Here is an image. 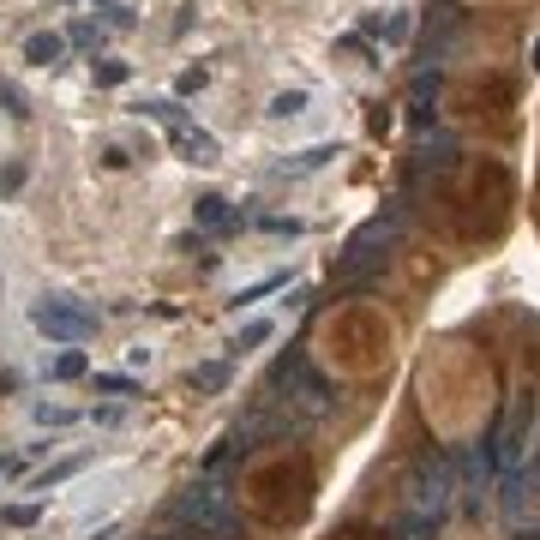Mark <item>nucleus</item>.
Wrapping results in <instances>:
<instances>
[{"instance_id":"nucleus-23","label":"nucleus","mask_w":540,"mask_h":540,"mask_svg":"<svg viewBox=\"0 0 540 540\" xmlns=\"http://www.w3.org/2000/svg\"><path fill=\"white\" fill-rule=\"evenodd\" d=\"M102 169H132V151H120V144H102Z\"/></svg>"},{"instance_id":"nucleus-17","label":"nucleus","mask_w":540,"mask_h":540,"mask_svg":"<svg viewBox=\"0 0 540 540\" xmlns=\"http://www.w3.org/2000/svg\"><path fill=\"white\" fill-rule=\"evenodd\" d=\"M0 109L13 114V120H25V114H30V97L13 85V78H0Z\"/></svg>"},{"instance_id":"nucleus-26","label":"nucleus","mask_w":540,"mask_h":540,"mask_svg":"<svg viewBox=\"0 0 540 540\" xmlns=\"http://www.w3.org/2000/svg\"><path fill=\"white\" fill-rule=\"evenodd\" d=\"M384 36H390V43H409V13L390 18V30H384Z\"/></svg>"},{"instance_id":"nucleus-3","label":"nucleus","mask_w":540,"mask_h":540,"mask_svg":"<svg viewBox=\"0 0 540 540\" xmlns=\"http://www.w3.org/2000/svg\"><path fill=\"white\" fill-rule=\"evenodd\" d=\"M528 432H535V397H516V409H511V421H504V432H498V462L504 469H523V456H528Z\"/></svg>"},{"instance_id":"nucleus-28","label":"nucleus","mask_w":540,"mask_h":540,"mask_svg":"<svg viewBox=\"0 0 540 540\" xmlns=\"http://www.w3.org/2000/svg\"><path fill=\"white\" fill-rule=\"evenodd\" d=\"M6 390H18V372H0V397H6Z\"/></svg>"},{"instance_id":"nucleus-6","label":"nucleus","mask_w":540,"mask_h":540,"mask_svg":"<svg viewBox=\"0 0 540 540\" xmlns=\"http://www.w3.org/2000/svg\"><path fill=\"white\" fill-rule=\"evenodd\" d=\"M174 151H181L186 162H199V169H211V162H216V139L204 127H181V132H174Z\"/></svg>"},{"instance_id":"nucleus-7","label":"nucleus","mask_w":540,"mask_h":540,"mask_svg":"<svg viewBox=\"0 0 540 540\" xmlns=\"http://www.w3.org/2000/svg\"><path fill=\"white\" fill-rule=\"evenodd\" d=\"M132 114H139V120H162V127H169V132L192 127V120H186V109H181V102H174V97H144V102H139V109H132Z\"/></svg>"},{"instance_id":"nucleus-8","label":"nucleus","mask_w":540,"mask_h":540,"mask_svg":"<svg viewBox=\"0 0 540 540\" xmlns=\"http://www.w3.org/2000/svg\"><path fill=\"white\" fill-rule=\"evenodd\" d=\"M342 157V144H313V151H300L295 162H283V174H313V169H325V162H337Z\"/></svg>"},{"instance_id":"nucleus-22","label":"nucleus","mask_w":540,"mask_h":540,"mask_svg":"<svg viewBox=\"0 0 540 540\" xmlns=\"http://www.w3.org/2000/svg\"><path fill=\"white\" fill-rule=\"evenodd\" d=\"M204 78H211L204 67H186L181 78H174V90H181V97H199V90H204Z\"/></svg>"},{"instance_id":"nucleus-14","label":"nucleus","mask_w":540,"mask_h":540,"mask_svg":"<svg viewBox=\"0 0 540 540\" xmlns=\"http://www.w3.org/2000/svg\"><path fill=\"white\" fill-rule=\"evenodd\" d=\"M90 78H97L102 90H114V85H127V78H132V67H127V60H90Z\"/></svg>"},{"instance_id":"nucleus-19","label":"nucleus","mask_w":540,"mask_h":540,"mask_svg":"<svg viewBox=\"0 0 540 540\" xmlns=\"http://www.w3.org/2000/svg\"><path fill=\"white\" fill-rule=\"evenodd\" d=\"M30 421H36V427H72V409H60V402H36Z\"/></svg>"},{"instance_id":"nucleus-10","label":"nucleus","mask_w":540,"mask_h":540,"mask_svg":"<svg viewBox=\"0 0 540 540\" xmlns=\"http://www.w3.org/2000/svg\"><path fill=\"white\" fill-rule=\"evenodd\" d=\"M199 223H204V228H234L241 216L228 211V199H216V192H204V199H199Z\"/></svg>"},{"instance_id":"nucleus-15","label":"nucleus","mask_w":540,"mask_h":540,"mask_svg":"<svg viewBox=\"0 0 540 540\" xmlns=\"http://www.w3.org/2000/svg\"><path fill=\"white\" fill-rule=\"evenodd\" d=\"M270 330H276L270 318H253V325H241V337L228 342V348H234V355H246V348H258V342H270Z\"/></svg>"},{"instance_id":"nucleus-20","label":"nucleus","mask_w":540,"mask_h":540,"mask_svg":"<svg viewBox=\"0 0 540 540\" xmlns=\"http://www.w3.org/2000/svg\"><path fill=\"white\" fill-rule=\"evenodd\" d=\"M36 516H43V504H6V511H0V528H30Z\"/></svg>"},{"instance_id":"nucleus-9","label":"nucleus","mask_w":540,"mask_h":540,"mask_svg":"<svg viewBox=\"0 0 540 540\" xmlns=\"http://www.w3.org/2000/svg\"><path fill=\"white\" fill-rule=\"evenodd\" d=\"M48 379H55V384L90 379V360H85V348H67V355H55V367H48Z\"/></svg>"},{"instance_id":"nucleus-27","label":"nucleus","mask_w":540,"mask_h":540,"mask_svg":"<svg viewBox=\"0 0 540 540\" xmlns=\"http://www.w3.org/2000/svg\"><path fill=\"white\" fill-rule=\"evenodd\" d=\"M18 469H25V462H18V456H0V481H13Z\"/></svg>"},{"instance_id":"nucleus-16","label":"nucleus","mask_w":540,"mask_h":540,"mask_svg":"<svg viewBox=\"0 0 540 540\" xmlns=\"http://www.w3.org/2000/svg\"><path fill=\"white\" fill-rule=\"evenodd\" d=\"M85 462H90V456H67V462H55V469H48V474H36V493H48V486H60V481H72V474L85 469Z\"/></svg>"},{"instance_id":"nucleus-13","label":"nucleus","mask_w":540,"mask_h":540,"mask_svg":"<svg viewBox=\"0 0 540 540\" xmlns=\"http://www.w3.org/2000/svg\"><path fill=\"white\" fill-rule=\"evenodd\" d=\"M90 390H102V397H132L139 379H127V372H90Z\"/></svg>"},{"instance_id":"nucleus-4","label":"nucleus","mask_w":540,"mask_h":540,"mask_svg":"<svg viewBox=\"0 0 540 540\" xmlns=\"http://www.w3.org/2000/svg\"><path fill=\"white\" fill-rule=\"evenodd\" d=\"M181 511L192 516V528H216V535H228V493H223V486H192V493L181 498Z\"/></svg>"},{"instance_id":"nucleus-25","label":"nucleus","mask_w":540,"mask_h":540,"mask_svg":"<svg viewBox=\"0 0 540 540\" xmlns=\"http://www.w3.org/2000/svg\"><path fill=\"white\" fill-rule=\"evenodd\" d=\"M265 228H270V234H288V241L300 234V223H295V216H265Z\"/></svg>"},{"instance_id":"nucleus-29","label":"nucleus","mask_w":540,"mask_h":540,"mask_svg":"<svg viewBox=\"0 0 540 540\" xmlns=\"http://www.w3.org/2000/svg\"><path fill=\"white\" fill-rule=\"evenodd\" d=\"M97 6H120V0H97Z\"/></svg>"},{"instance_id":"nucleus-21","label":"nucleus","mask_w":540,"mask_h":540,"mask_svg":"<svg viewBox=\"0 0 540 540\" xmlns=\"http://www.w3.org/2000/svg\"><path fill=\"white\" fill-rule=\"evenodd\" d=\"M67 43H72V48H102V25H90V18H78V25L67 30Z\"/></svg>"},{"instance_id":"nucleus-18","label":"nucleus","mask_w":540,"mask_h":540,"mask_svg":"<svg viewBox=\"0 0 540 540\" xmlns=\"http://www.w3.org/2000/svg\"><path fill=\"white\" fill-rule=\"evenodd\" d=\"M270 288H288V270H276V276H265V283H253V288H241L234 295V306H253V300H265Z\"/></svg>"},{"instance_id":"nucleus-24","label":"nucleus","mask_w":540,"mask_h":540,"mask_svg":"<svg viewBox=\"0 0 540 540\" xmlns=\"http://www.w3.org/2000/svg\"><path fill=\"white\" fill-rule=\"evenodd\" d=\"M25 162H6V169H0V192H18V186H25Z\"/></svg>"},{"instance_id":"nucleus-5","label":"nucleus","mask_w":540,"mask_h":540,"mask_svg":"<svg viewBox=\"0 0 540 540\" xmlns=\"http://www.w3.org/2000/svg\"><path fill=\"white\" fill-rule=\"evenodd\" d=\"M60 55H67V36H60V30H30L25 36V60L30 67H60Z\"/></svg>"},{"instance_id":"nucleus-2","label":"nucleus","mask_w":540,"mask_h":540,"mask_svg":"<svg viewBox=\"0 0 540 540\" xmlns=\"http://www.w3.org/2000/svg\"><path fill=\"white\" fill-rule=\"evenodd\" d=\"M504 516H511V528H540V462L535 469H511V481H504Z\"/></svg>"},{"instance_id":"nucleus-11","label":"nucleus","mask_w":540,"mask_h":540,"mask_svg":"<svg viewBox=\"0 0 540 540\" xmlns=\"http://www.w3.org/2000/svg\"><path fill=\"white\" fill-rule=\"evenodd\" d=\"M192 390H204V397L228 390V367H223V360H204V367H192Z\"/></svg>"},{"instance_id":"nucleus-1","label":"nucleus","mask_w":540,"mask_h":540,"mask_svg":"<svg viewBox=\"0 0 540 540\" xmlns=\"http://www.w3.org/2000/svg\"><path fill=\"white\" fill-rule=\"evenodd\" d=\"M30 325L43 330L48 342H60V348H78V342L97 337V306H85V300H72V295H43L36 306H30Z\"/></svg>"},{"instance_id":"nucleus-12","label":"nucleus","mask_w":540,"mask_h":540,"mask_svg":"<svg viewBox=\"0 0 540 540\" xmlns=\"http://www.w3.org/2000/svg\"><path fill=\"white\" fill-rule=\"evenodd\" d=\"M306 90H276V97H270V120H295V114H306Z\"/></svg>"}]
</instances>
